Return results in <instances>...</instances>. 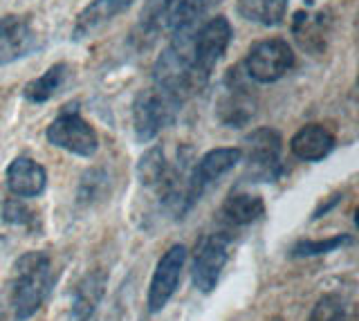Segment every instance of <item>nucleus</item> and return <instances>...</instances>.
Wrapping results in <instances>:
<instances>
[{
    "instance_id": "nucleus-1",
    "label": "nucleus",
    "mask_w": 359,
    "mask_h": 321,
    "mask_svg": "<svg viewBox=\"0 0 359 321\" xmlns=\"http://www.w3.org/2000/svg\"><path fill=\"white\" fill-rule=\"evenodd\" d=\"M54 285L52 259L48 252H25L11 268L7 283V301L16 321L34 317L50 296Z\"/></svg>"
},
{
    "instance_id": "nucleus-2",
    "label": "nucleus",
    "mask_w": 359,
    "mask_h": 321,
    "mask_svg": "<svg viewBox=\"0 0 359 321\" xmlns=\"http://www.w3.org/2000/svg\"><path fill=\"white\" fill-rule=\"evenodd\" d=\"M182 104H184L182 97L162 90L157 86L149 88V90H140L133 102L135 139L140 144L153 142L166 126L173 124Z\"/></svg>"
},
{
    "instance_id": "nucleus-3",
    "label": "nucleus",
    "mask_w": 359,
    "mask_h": 321,
    "mask_svg": "<svg viewBox=\"0 0 359 321\" xmlns=\"http://www.w3.org/2000/svg\"><path fill=\"white\" fill-rule=\"evenodd\" d=\"M207 12V0H149L142 9L140 27L149 36L180 34L196 29L198 20Z\"/></svg>"
},
{
    "instance_id": "nucleus-4",
    "label": "nucleus",
    "mask_w": 359,
    "mask_h": 321,
    "mask_svg": "<svg viewBox=\"0 0 359 321\" xmlns=\"http://www.w3.org/2000/svg\"><path fill=\"white\" fill-rule=\"evenodd\" d=\"M243 160L245 180L276 182L285 173L283 167V139L274 128H256L245 137Z\"/></svg>"
},
{
    "instance_id": "nucleus-5",
    "label": "nucleus",
    "mask_w": 359,
    "mask_h": 321,
    "mask_svg": "<svg viewBox=\"0 0 359 321\" xmlns=\"http://www.w3.org/2000/svg\"><path fill=\"white\" fill-rule=\"evenodd\" d=\"M233 39V27L224 16H216L207 20L202 27H196L194 39H191V57H194V83L196 90H202L209 79L213 68L227 52Z\"/></svg>"
},
{
    "instance_id": "nucleus-6",
    "label": "nucleus",
    "mask_w": 359,
    "mask_h": 321,
    "mask_svg": "<svg viewBox=\"0 0 359 321\" xmlns=\"http://www.w3.org/2000/svg\"><path fill=\"white\" fill-rule=\"evenodd\" d=\"M294 68V50L283 39L258 41L245 59L247 79L256 83H274Z\"/></svg>"
},
{
    "instance_id": "nucleus-7",
    "label": "nucleus",
    "mask_w": 359,
    "mask_h": 321,
    "mask_svg": "<svg viewBox=\"0 0 359 321\" xmlns=\"http://www.w3.org/2000/svg\"><path fill=\"white\" fill-rule=\"evenodd\" d=\"M243 162L241 146H222L211 149L191 167L187 180V207L189 212L200 200L211 184H216L224 173H229L236 164Z\"/></svg>"
},
{
    "instance_id": "nucleus-8",
    "label": "nucleus",
    "mask_w": 359,
    "mask_h": 321,
    "mask_svg": "<svg viewBox=\"0 0 359 321\" xmlns=\"http://www.w3.org/2000/svg\"><path fill=\"white\" fill-rule=\"evenodd\" d=\"M45 137H48L52 146L79 155V158H93L99 151L97 130L76 110H63L48 126Z\"/></svg>"
},
{
    "instance_id": "nucleus-9",
    "label": "nucleus",
    "mask_w": 359,
    "mask_h": 321,
    "mask_svg": "<svg viewBox=\"0 0 359 321\" xmlns=\"http://www.w3.org/2000/svg\"><path fill=\"white\" fill-rule=\"evenodd\" d=\"M229 261V236L211 234L196 245L194 265H191V281L194 287L202 294H209L216 290L220 281V274Z\"/></svg>"
},
{
    "instance_id": "nucleus-10",
    "label": "nucleus",
    "mask_w": 359,
    "mask_h": 321,
    "mask_svg": "<svg viewBox=\"0 0 359 321\" xmlns=\"http://www.w3.org/2000/svg\"><path fill=\"white\" fill-rule=\"evenodd\" d=\"M187 263V247L184 245H171L162 259L157 261L153 279L149 285V296H146V306L149 313L155 315L164 310V306L171 301V296L175 294L180 279H182V270Z\"/></svg>"
},
{
    "instance_id": "nucleus-11",
    "label": "nucleus",
    "mask_w": 359,
    "mask_h": 321,
    "mask_svg": "<svg viewBox=\"0 0 359 321\" xmlns=\"http://www.w3.org/2000/svg\"><path fill=\"white\" fill-rule=\"evenodd\" d=\"M218 119L229 128H241L256 113V99L252 97L250 88L245 86L241 68H231L224 76V93L218 102Z\"/></svg>"
},
{
    "instance_id": "nucleus-12",
    "label": "nucleus",
    "mask_w": 359,
    "mask_h": 321,
    "mask_svg": "<svg viewBox=\"0 0 359 321\" xmlns=\"http://www.w3.org/2000/svg\"><path fill=\"white\" fill-rule=\"evenodd\" d=\"M39 46V36L34 32L27 16L9 14L0 18V68L27 57Z\"/></svg>"
},
{
    "instance_id": "nucleus-13",
    "label": "nucleus",
    "mask_w": 359,
    "mask_h": 321,
    "mask_svg": "<svg viewBox=\"0 0 359 321\" xmlns=\"http://www.w3.org/2000/svg\"><path fill=\"white\" fill-rule=\"evenodd\" d=\"M5 180L11 196L39 198L45 191V186H48V171L36 160L20 155V158L11 160L5 173Z\"/></svg>"
},
{
    "instance_id": "nucleus-14",
    "label": "nucleus",
    "mask_w": 359,
    "mask_h": 321,
    "mask_svg": "<svg viewBox=\"0 0 359 321\" xmlns=\"http://www.w3.org/2000/svg\"><path fill=\"white\" fill-rule=\"evenodd\" d=\"M337 139L323 124L301 126L290 139V151L303 162H321L334 151Z\"/></svg>"
},
{
    "instance_id": "nucleus-15",
    "label": "nucleus",
    "mask_w": 359,
    "mask_h": 321,
    "mask_svg": "<svg viewBox=\"0 0 359 321\" xmlns=\"http://www.w3.org/2000/svg\"><path fill=\"white\" fill-rule=\"evenodd\" d=\"M106 285H108L106 270L99 268V270L88 272L74 287L72 308H70V317H67V321H90L93 319V315L97 313V308L101 303V299L106 294Z\"/></svg>"
},
{
    "instance_id": "nucleus-16",
    "label": "nucleus",
    "mask_w": 359,
    "mask_h": 321,
    "mask_svg": "<svg viewBox=\"0 0 359 321\" xmlns=\"http://www.w3.org/2000/svg\"><path fill=\"white\" fill-rule=\"evenodd\" d=\"M133 5V0H93L79 12L74 27H72V41H83L93 36L104 25H108L112 18Z\"/></svg>"
},
{
    "instance_id": "nucleus-17",
    "label": "nucleus",
    "mask_w": 359,
    "mask_h": 321,
    "mask_svg": "<svg viewBox=\"0 0 359 321\" xmlns=\"http://www.w3.org/2000/svg\"><path fill=\"white\" fill-rule=\"evenodd\" d=\"M222 216L236 227L252 225V223H256V220H261L265 216V203H263L261 196L236 189V191H231L227 198H224Z\"/></svg>"
},
{
    "instance_id": "nucleus-18",
    "label": "nucleus",
    "mask_w": 359,
    "mask_h": 321,
    "mask_svg": "<svg viewBox=\"0 0 359 321\" xmlns=\"http://www.w3.org/2000/svg\"><path fill=\"white\" fill-rule=\"evenodd\" d=\"M290 0H238V14L265 27H276L283 23Z\"/></svg>"
},
{
    "instance_id": "nucleus-19",
    "label": "nucleus",
    "mask_w": 359,
    "mask_h": 321,
    "mask_svg": "<svg viewBox=\"0 0 359 321\" xmlns=\"http://www.w3.org/2000/svg\"><path fill=\"white\" fill-rule=\"evenodd\" d=\"M67 76V63H54L45 70L39 79H32L25 88H22V97L32 104H45L59 93Z\"/></svg>"
},
{
    "instance_id": "nucleus-20",
    "label": "nucleus",
    "mask_w": 359,
    "mask_h": 321,
    "mask_svg": "<svg viewBox=\"0 0 359 321\" xmlns=\"http://www.w3.org/2000/svg\"><path fill=\"white\" fill-rule=\"evenodd\" d=\"M168 167H171V164L166 162V155H164L162 146H153L146 151L137 162V178L144 186L157 191L166 180Z\"/></svg>"
},
{
    "instance_id": "nucleus-21",
    "label": "nucleus",
    "mask_w": 359,
    "mask_h": 321,
    "mask_svg": "<svg viewBox=\"0 0 359 321\" xmlns=\"http://www.w3.org/2000/svg\"><path fill=\"white\" fill-rule=\"evenodd\" d=\"M108 193H110L108 171L95 167V169H88L81 175V182H79V191H76V203L81 207H93L95 203L104 200Z\"/></svg>"
},
{
    "instance_id": "nucleus-22",
    "label": "nucleus",
    "mask_w": 359,
    "mask_h": 321,
    "mask_svg": "<svg viewBox=\"0 0 359 321\" xmlns=\"http://www.w3.org/2000/svg\"><path fill=\"white\" fill-rule=\"evenodd\" d=\"M353 236L351 234H337L330 238H317V240H299L294 247L290 250V257L294 259H306V257H321V254L337 252L346 245H351Z\"/></svg>"
},
{
    "instance_id": "nucleus-23",
    "label": "nucleus",
    "mask_w": 359,
    "mask_h": 321,
    "mask_svg": "<svg viewBox=\"0 0 359 321\" xmlns=\"http://www.w3.org/2000/svg\"><path fill=\"white\" fill-rule=\"evenodd\" d=\"M3 220L7 225H16V227H25L34 229L36 227V212L25 205V198H9L3 205Z\"/></svg>"
},
{
    "instance_id": "nucleus-24",
    "label": "nucleus",
    "mask_w": 359,
    "mask_h": 321,
    "mask_svg": "<svg viewBox=\"0 0 359 321\" xmlns=\"http://www.w3.org/2000/svg\"><path fill=\"white\" fill-rule=\"evenodd\" d=\"M344 310V301L337 294H325L323 299H319L317 306H314V313L310 317V321H328L332 315L341 313Z\"/></svg>"
},
{
    "instance_id": "nucleus-25",
    "label": "nucleus",
    "mask_w": 359,
    "mask_h": 321,
    "mask_svg": "<svg viewBox=\"0 0 359 321\" xmlns=\"http://www.w3.org/2000/svg\"><path fill=\"white\" fill-rule=\"evenodd\" d=\"M341 203V193H334V196H330V200H325V203H321L317 209L312 212V220H317V218H321V216H325L330 212V209L334 207V205H339Z\"/></svg>"
},
{
    "instance_id": "nucleus-26",
    "label": "nucleus",
    "mask_w": 359,
    "mask_h": 321,
    "mask_svg": "<svg viewBox=\"0 0 359 321\" xmlns=\"http://www.w3.org/2000/svg\"><path fill=\"white\" fill-rule=\"evenodd\" d=\"M328 321H346V313H344V310H341V313H337V315H332Z\"/></svg>"
}]
</instances>
